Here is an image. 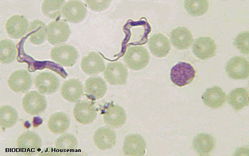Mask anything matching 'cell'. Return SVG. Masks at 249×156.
Returning a JSON list of instances; mask_svg holds the SVG:
<instances>
[{
	"label": "cell",
	"instance_id": "1",
	"mask_svg": "<svg viewBox=\"0 0 249 156\" xmlns=\"http://www.w3.org/2000/svg\"><path fill=\"white\" fill-rule=\"evenodd\" d=\"M124 61L129 69L139 71L148 65L150 61L148 51L143 46H134L128 48L124 57Z\"/></svg>",
	"mask_w": 249,
	"mask_h": 156
},
{
	"label": "cell",
	"instance_id": "2",
	"mask_svg": "<svg viewBox=\"0 0 249 156\" xmlns=\"http://www.w3.org/2000/svg\"><path fill=\"white\" fill-rule=\"evenodd\" d=\"M51 59L63 67H72L78 58L77 50L72 45H63L54 47L51 50Z\"/></svg>",
	"mask_w": 249,
	"mask_h": 156
},
{
	"label": "cell",
	"instance_id": "3",
	"mask_svg": "<svg viewBox=\"0 0 249 156\" xmlns=\"http://www.w3.org/2000/svg\"><path fill=\"white\" fill-rule=\"evenodd\" d=\"M196 77V71L191 64L180 62L174 66L171 71V79L175 85L181 87L192 83Z\"/></svg>",
	"mask_w": 249,
	"mask_h": 156
},
{
	"label": "cell",
	"instance_id": "4",
	"mask_svg": "<svg viewBox=\"0 0 249 156\" xmlns=\"http://www.w3.org/2000/svg\"><path fill=\"white\" fill-rule=\"evenodd\" d=\"M71 32L70 28L63 20L51 22L47 26L46 39L51 45H56L69 39Z\"/></svg>",
	"mask_w": 249,
	"mask_h": 156
},
{
	"label": "cell",
	"instance_id": "5",
	"mask_svg": "<svg viewBox=\"0 0 249 156\" xmlns=\"http://www.w3.org/2000/svg\"><path fill=\"white\" fill-rule=\"evenodd\" d=\"M47 106L44 95L36 91L29 92L22 99V107L27 114L38 115L45 111Z\"/></svg>",
	"mask_w": 249,
	"mask_h": 156
},
{
	"label": "cell",
	"instance_id": "6",
	"mask_svg": "<svg viewBox=\"0 0 249 156\" xmlns=\"http://www.w3.org/2000/svg\"><path fill=\"white\" fill-rule=\"evenodd\" d=\"M128 72L123 63L120 61L109 62L104 71V78L109 85H124L127 79Z\"/></svg>",
	"mask_w": 249,
	"mask_h": 156
},
{
	"label": "cell",
	"instance_id": "7",
	"mask_svg": "<svg viewBox=\"0 0 249 156\" xmlns=\"http://www.w3.org/2000/svg\"><path fill=\"white\" fill-rule=\"evenodd\" d=\"M34 83L39 93L51 95L56 93L60 86V80L51 72H42L34 78Z\"/></svg>",
	"mask_w": 249,
	"mask_h": 156
},
{
	"label": "cell",
	"instance_id": "8",
	"mask_svg": "<svg viewBox=\"0 0 249 156\" xmlns=\"http://www.w3.org/2000/svg\"><path fill=\"white\" fill-rule=\"evenodd\" d=\"M225 72L228 77L234 79H245L249 76V63L243 57H233L228 61Z\"/></svg>",
	"mask_w": 249,
	"mask_h": 156
},
{
	"label": "cell",
	"instance_id": "9",
	"mask_svg": "<svg viewBox=\"0 0 249 156\" xmlns=\"http://www.w3.org/2000/svg\"><path fill=\"white\" fill-rule=\"evenodd\" d=\"M88 13L85 4L78 0H70L65 3L62 9V14L67 21L71 23H78L84 20Z\"/></svg>",
	"mask_w": 249,
	"mask_h": 156
},
{
	"label": "cell",
	"instance_id": "10",
	"mask_svg": "<svg viewBox=\"0 0 249 156\" xmlns=\"http://www.w3.org/2000/svg\"><path fill=\"white\" fill-rule=\"evenodd\" d=\"M73 114L78 123L86 125L94 122L97 118V112L96 107L92 102L81 101L75 105Z\"/></svg>",
	"mask_w": 249,
	"mask_h": 156
},
{
	"label": "cell",
	"instance_id": "11",
	"mask_svg": "<svg viewBox=\"0 0 249 156\" xmlns=\"http://www.w3.org/2000/svg\"><path fill=\"white\" fill-rule=\"evenodd\" d=\"M7 83L14 93H25L31 89L33 81L29 71L18 70L11 74L8 78Z\"/></svg>",
	"mask_w": 249,
	"mask_h": 156
},
{
	"label": "cell",
	"instance_id": "12",
	"mask_svg": "<svg viewBox=\"0 0 249 156\" xmlns=\"http://www.w3.org/2000/svg\"><path fill=\"white\" fill-rule=\"evenodd\" d=\"M29 21L22 16L15 15L7 20L5 29L11 38L19 39L28 33Z\"/></svg>",
	"mask_w": 249,
	"mask_h": 156
},
{
	"label": "cell",
	"instance_id": "13",
	"mask_svg": "<svg viewBox=\"0 0 249 156\" xmlns=\"http://www.w3.org/2000/svg\"><path fill=\"white\" fill-rule=\"evenodd\" d=\"M16 146L18 150L23 153L34 154L41 149L42 139L37 134L28 131L19 136Z\"/></svg>",
	"mask_w": 249,
	"mask_h": 156
},
{
	"label": "cell",
	"instance_id": "14",
	"mask_svg": "<svg viewBox=\"0 0 249 156\" xmlns=\"http://www.w3.org/2000/svg\"><path fill=\"white\" fill-rule=\"evenodd\" d=\"M93 141L94 145L102 151L112 149L116 142L115 131L111 128L102 127L99 128L93 135Z\"/></svg>",
	"mask_w": 249,
	"mask_h": 156
},
{
	"label": "cell",
	"instance_id": "15",
	"mask_svg": "<svg viewBox=\"0 0 249 156\" xmlns=\"http://www.w3.org/2000/svg\"><path fill=\"white\" fill-rule=\"evenodd\" d=\"M81 67L85 74L89 76L101 73L106 69L104 58L95 52H90L82 58Z\"/></svg>",
	"mask_w": 249,
	"mask_h": 156
},
{
	"label": "cell",
	"instance_id": "16",
	"mask_svg": "<svg viewBox=\"0 0 249 156\" xmlns=\"http://www.w3.org/2000/svg\"><path fill=\"white\" fill-rule=\"evenodd\" d=\"M216 46L214 40L209 37L196 39L193 43V54L200 59L205 60L214 57Z\"/></svg>",
	"mask_w": 249,
	"mask_h": 156
},
{
	"label": "cell",
	"instance_id": "17",
	"mask_svg": "<svg viewBox=\"0 0 249 156\" xmlns=\"http://www.w3.org/2000/svg\"><path fill=\"white\" fill-rule=\"evenodd\" d=\"M125 156H143L146 153V142L140 135H128L124 139L123 146Z\"/></svg>",
	"mask_w": 249,
	"mask_h": 156
},
{
	"label": "cell",
	"instance_id": "18",
	"mask_svg": "<svg viewBox=\"0 0 249 156\" xmlns=\"http://www.w3.org/2000/svg\"><path fill=\"white\" fill-rule=\"evenodd\" d=\"M125 110L118 105L109 106L104 115V121L106 126L111 129H118L126 122Z\"/></svg>",
	"mask_w": 249,
	"mask_h": 156
},
{
	"label": "cell",
	"instance_id": "19",
	"mask_svg": "<svg viewBox=\"0 0 249 156\" xmlns=\"http://www.w3.org/2000/svg\"><path fill=\"white\" fill-rule=\"evenodd\" d=\"M62 97L70 102H76L84 94V86L77 79H70L62 84L60 89Z\"/></svg>",
	"mask_w": 249,
	"mask_h": 156
},
{
	"label": "cell",
	"instance_id": "20",
	"mask_svg": "<svg viewBox=\"0 0 249 156\" xmlns=\"http://www.w3.org/2000/svg\"><path fill=\"white\" fill-rule=\"evenodd\" d=\"M148 47L151 53L157 58L167 57L171 50L168 39L163 34H154L150 38Z\"/></svg>",
	"mask_w": 249,
	"mask_h": 156
},
{
	"label": "cell",
	"instance_id": "21",
	"mask_svg": "<svg viewBox=\"0 0 249 156\" xmlns=\"http://www.w3.org/2000/svg\"><path fill=\"white\" fill-rule=\"evenodd\" d=\"M85 91L89 98L97 100L104 97L107 91V86L102 78L90 77L86 79Z\"/></svg>",
	"mask_w": 249,
	"mask_h": 156
},
{
	"label": "cell",
	"instance_id": "22",
	"mask_svg": "<svg viewBox=\"0 0 249 156\" xmlns=\"http://www.w3.org/2000/svg\"><path fill=\"white\" fill-rule=\"evenodd\" d=\"M170 38L172 45L180 50L188 49L194 41L191 32L184 27H179L173 30Z\"/></svg>",
	"mask_w": 249,
	"mask_h": 156
},
{
	"label": "cell",
	"instance_id": "23",
	"mask_svg": "<svg viewBox=\"0 0 249 156\" xmlns=\"http://www.w3.org/2000/svg\"><path fill=\"white\" fill-rule=\"evenodd\" d=\"M201 98L205 105L212 109H218L226 102L227 96L220 87L215 86L208 89Z\"/></svg>",
	"mask_w": 249,
	"mask_h": 156
},
{
	"label": "cell",
	"instance_id": "24",
	"mask_svg": "<svg viewBox=\"0 0 249 156\" xmlns=\"http://www.w3.org/2000/svg\"><path fill=\"white\" fill-rule=\"evenodd\" d=\"M70 123L68 115L63 112H58L49 117L47 121V127L53 134L60 135L65 133L69 129Z\"/></svg>",
	"mask_w": 249,
	"mask_h": 156
},
{
	"label": "cell",
	"instance_id": "25",
	"mask_svg": "<svg viewBox=\"0 0 249 156\" xmlns=\"http://www.w3.org/2000/svg\"><path fill=\"white\" fill-rule=\"evenodd\" d=\"M215 146V139L210 135L200 134L193 139V149L200 156L210 155Z\"/></svg>",
	"mask_w": 249,
	"mask_h": 156
},
{
	"label": "cell",
	"instance_id": "26",
	"mask_svg": "<svg viewBox=\"0 0 249 156\" xmlns=\"http://www.w3.org/2000/svg\"><path fill=\"white\" fill-rule=\"evenodd\" d=\"M47 27L44 22L39 20L30 22L28 34L31 43L38 45L44 42L46 38Z\"/></svg>",
	"mask_w": 249,
	"mask_h": 156
},
{
	"label": "cell",
	"instance_id": "27",
	"mask_svg": "<svg viewBox=\"0 0 249 156\" xmlns=\"http://www.w3.org/2000/svg\"><path fill=\"white\" fill-rule=\"evenodd\" d=\"M228 102L235 111L242 110L249 105V92L245 88H237L228 96Z\"/></svg>",
	"mask_w": 249,
	"mask_h": 156
},
{
	"label": "cell",
	"instance_id": "28",
	"mask_svg": "<svg viewBox=\"0 0 249 156\" xmlns=\"http://www.w3.org/2000/svg\"><path fill=\"white\" fill-rule=\"evenodd\" d=\"M18 50L15 44L8 39L0 41V62L2 64H9L17 58Z\"/></svg>",
	"mask_w": 249,
	"mask_h": 156
},
{
	"label": "cell",
	"instance_id": "29",
	"mask_svg": "<svg viewBox=\"0 0 249 156\" xmlns=\"http://www.w3.org/2000/svg\"><path fill=\"white\" fill-rule=\"evenodd\" d=\"M77 146L76 137L71 134H63L55 141V149L63 154L72 153L77 149Z\"/></svg>",
	"mask_w": 249,
	"mask_h": 156
},
{
	"label": "cell",
	"instance_id": "30",
	"mask_svg": "<svg viewBox=\"0 0 249 156\" xmlns=\"http://www.w3.org/2000/svg\"><path fill=\"white\" fill-rule=\"evenodd\" d=\"M18 115L14 108L3 105L0 108V125L2 129H10L17 123Z\"/></svg>",
	"mask_w": 249,
	"mask_h": 156
},
{
	"label": "cell",
	"instance_id": "31",
	"mask_svg": "<svg viewBox=\"0 0 249 156\" xmlns=\"http://www.w3.org/2000/svg\"><path fill=\"white\" fill-rule=\"evenodd\" d=\"M65 0H45L42 4V11L46 17L56 19L61 15Z\"/></svg>",
	"mask_w": 249,
	"mask_h": 156
},
{
	"label": "cell",
	"instance_id": "32",
	"mask_svg": "<svg viewBox=\"0 0 249 156\" xmlns=\"http://www.w3.org/2000/svg\"><path fill=\"white\" fill-rule=\"evenodd\" d=\"M184 7L187 13L193 17H199L207 13L209 3L206 0H186Z\"/></svg>",
	"mask_w": 249,
	"mask_h": 156
},
{
	"label": "cell",
	"instance_id": "33",
	"mask_svg": "<svg viewBox=\"0 0 249 156\" xmlns=\"http://www.w3.org/2000/svg\"><path fill=\"white\" fill-rule=\"evenodd\" d=\"M249 34L248 31L240 33L235 39L234 45L241 53L248 55L249 50Z\"/></svg>",
	"mask_w": 249,
	"mask_h": 156
},
{
	"label": "cell",
	"instance_id": "34",
	"mask_svg": "<svg viewBox=\"0 0 249 156\" xmlns=\"http://www.w3.org/2000/svg\"><path fill=\"white\" fill-rule=\"evenodd\" d=\"M89 8L93 11H101L108 8L110 1H86Z\"/></svg>",
	"mask_w": 249,
	"mask_h": 156
}]
</instances>
